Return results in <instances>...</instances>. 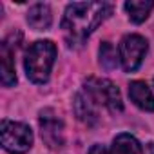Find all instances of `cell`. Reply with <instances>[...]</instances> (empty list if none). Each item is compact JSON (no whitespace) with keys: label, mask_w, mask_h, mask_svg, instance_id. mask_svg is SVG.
<instances>
[{"label":"cell","mask_w":154,"mask_h":154,"mask_svg":"<svg viewBox=\"0 0 154 154\" xmlns=\"http://www.w3.org/2000/svg\"><path fill=\"white\" fill-rule=\"evenodd\" d=\"M112 13V6L107 2H72L65 8L62 29L67 44L82 45L85 38Z\"/></svg>","instance_id":"obj_1"},{"label":"cell","mask_w":154,"mask_h":154,"mask_svg":"<svg viewBox=\"0 0 154 154\" xmlns=\"http://www.w3.org/2000/svg\"><path fill=\"white\" fill-rule=\"evenodd\" d=\"M56 60V45L51 40H38L31 44L26 53L24 67L26 74L33 84H45Z\"/></svg>","instance_id":"obj_2"},{"label":"cell","mask_w":154,"mask_h":154,"mask_svg":"<svg viewBox=\"0 0 154 154\" xmlns=\"http://www.w3.org/2000/svg\"><path fill=\"white\" fill-rule=\"evenodd\" d=\"M84 94L93 102L94 107H107L111 112H120L123 109L120 89L107 78H87L84 82Z\"/></svg>","instance_id":"obj_3"},{"label":"cell","mask_w":154,"mask_h":154,"mask_svg":"<svg viewBox=\"0 0 154 154\" xmlns=\"http://www.w3.org/2000/svg\"><path fill=\"white\" fill-rule=\"evenodd\" d=\"M0 140H2V147L9 154H24L33 145V131L26 123L2 120Z\"/></svg>","instance_id":"obj_4"},{"label":"cell","mask_w":154,"mask_h":154,"mask_svg":"<svg viewBox=\"0 0 154 154\" xmlns=\"http://www.w3.org/2000/svg\"><path fill=\"white\" fill-rule=\"evenodd\" d=\"M147 49H149V44L143 36L140 35H127L122 38L120 42V47H118V54H120V62H122V67L125 72H134L145 54H147Z\"/></svg>","instance_id":"obj_5"},{"label":"cell","mask_w":154,"mask_h":154,"mask_svg":"<svg viewBox=\"0 0 154 154\" xmlns=\"http://www.w3.org/2000/svg\"><path fill=\"white\" fill-rule=\"evenodd\" d=\"M40 129L42 140L47 143V147L56 149L63 145V123L51 109L40 112Z\"/></svg>","instance_id":"obj_6"},{"label":"cell","mask_w":154,"mask_h":154,"mask_svg":"<svg viewBox=\"0 0 154 154\" xmlns=\"http://www.w3.org/2000/svg\"><path fill=\"white\" fill-rule=\"evenodd\" d=\"M15 49H11L9 42L4 40L0 44V78L6 87H11L17 84V71H15Z\"/></svg>","instance_id":"obj_7"},{"label":"cell","mask_w":154,"mask_h":154,"mask_svg":"<svg viewBox=\"0 0 154 154\" xmlns=\"http://www.w3.org/2000/svg\"><path fill=\"white\" fill-rule=\"evenodd\" d=\"M129 96L131 100L143 111H154V94L149 89V85L145 82H131L129 85Z\"/></svg>","instance_id":"obj_8"},{"label":"cell","mask_w":154,"mask_h":154,"mask_svg":"<svg viewBox=\"0 0 154 154\" xmlns=\"http://www.w3.org/2000/svg\"><path fill=\"white\" fill-rule=\"evenodd\" d=\"M51 22H53V15H51V8L47 4H35L27 13V24L35 31L49 29Z\"/></svg>","instance_id":"obj_9"},{"label":"cell","mask_w":154,"mask_h":154,"mask_svg":"<svg viewBox=\"0 0 154 154\" xmlns=\"http://www.w3.org/2000/svg\"><path fill=\"white\" fill-rule=\"evenodd\" d=\"M154 2L152 0H131V2H125V11L129 13V18L134 24H141L147 20L149 13L152 11Z\"/></svg>","instance_id":"obj_10"},{"label":"cell","mask_w":154,"mask_h":154,"mask_svg":"<svg viewBox=\"0 0 154 154\" xmlns=\"http://www.w3.org/2000/svg\"><path fill=\"white\" fill-rule=\"evenodd\" d=\"M74 112L78 116V120H82L84 123H94L96 122V111H94V105L93 102L82 93V94H76L74 98Z\"/></svg>","instance_id":"obj_11"},{"label":"cell","mask_w":154,"mask_h":154,"mask_svg":"<svg viewBox=\"0 0 154 154\" xmlns=\"http://www.w3.org/2000/svg\"><path fill=\"white\" fill-rule=\"evenodd\" d=\"M140 152V143L134 136L122 132L114 138L111 154H138Z\"/></svg>","instance_id":"obj_12"},{"label":"cell","mask_w":154,"mask_h":154,"mask_svg":"<svg viewBox=\"0 0 154 154\" xmlns=\"http://www.w3.org/2000/svg\"><path fill=\"white\" fill-rule=\"evenodd\" d=\"M118 62H120V54L116 53V49L109 42H103L100 45V63H102V67L111 71V69L118 67Z\"/></svg>","instance_id":"obj_13"},{"label":"cell","mask_w":154,"mask_h":154,"mask_svg":"<svg viewBox=\"0 0 154 154\" xmlns=\"http://www.w3.org/2000/svg\"><path fill=\"white\" fill-rule=\"evenodd\" d=\"M89 154H109V150H107L103 145L96 143V145H93V147L89 149Z\"/></svg>","instance_id":"obj_14"},{"label":"cell","mask_w":154,"mask_h":154,"mask_svg":"<svg viewBox=\"0 0 154 154\" xmlns=\"http://www.w3.org/2000/svg\"><path fill=\"white\" fill-rule=\"evenodd\" d=\"M143 154H154V143H152V141L143 147Z\"/></svg>","instance_id":"obj_15"}]
</instances>
